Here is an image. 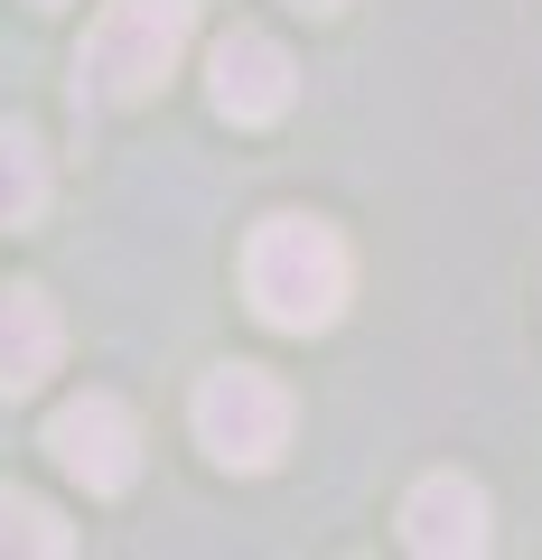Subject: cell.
Wrapping results in <instances>:
<instances>
[{
	"label": "cell",
	"mask_w": 542,
	"mask_h": 560,
	"mask_svg": "<svg viewBox=\"0 0 542 560\" xmlns=\"http://www.w3.org/2000/svg\"><path fill=\"white\" fill-rule=\"evenodd\" d=\"M346 290H356V253L337 243V224L319 215H262L243 243V300L262 327L281 337H319L346 318Z\"/></svg>",
	"instance_id": "obj_1"
},
{
	"label": "cell",
	"mask_w": 542,
	"mask_h": 560,
	"mask_svg": "<svg viewBox=\"0 0 542 560\" xmlns=\"http://www.w3.org/2000/svg\"><path fill=\"white\" fill-rule=\"evenodd\" d=\"M187 38H197V0H103V20L76 47V113H113L141 103L178 75Z\"/></svg>",
	"instance_id": "obj_2"
},
{
	"label": "cell",
	"mask_w": 542,
	"mask_h": 560,
	"mask_svg": "<svg viewBox=\"0 0 542 560\" xmlns=\"http://www.w3.org/2000/svg\"><path fill=\"white\" fill-rule=\"evenodd\" d=\"M187 420H197V448L216 467L262 477V467H281L300 401H290L281 374H262V364H216V374L197 383V401H187Z\"/></svg>",
	"instance_id": "obj_3"
},
{
	"label": "cell",
	"mask_w": 542,
	"mask_h": 560,
	"mask_svg": "<svg viewBox=\"0 0 542 560\" xmlns=\"http://www.w3.org/2000/svg\"><path fill=\"white\" fill-rule=\"evenodd\" d=\"M47 458H57L84 495H131V477H141V420H131V401H122V393L57 401V420H47Z\"/></svg>",
	"instance_id": "obj_4"
},
{
	"label": "cell",
	"mask_w": 542,
	"mask_h": 560,
	"mask_svg": "<svg viewBox=\"0 0 542 560\" xmlns=\"http://www.w3.org/2000/svg\"><path fill=\"white\" fill-rule=\"evenodd\" d=\"M206 103H216L234 131H262V121H281L300 103V66L272 28H224L216 57H206Z\"/></svg>",
	"instance_id": "obj_5"
},
{
	"label": "cell",
	"mask_w": 542,
	"mask_h": 560,
	"mask_svg": "<svg viewBox=\"0 0 542 560\" xmlns=\"http://www.w3.org/2000/svg\"><path fill=\"white\" fill-rule=\"evenodd\" d=\"M66 355V318L38 280H0V401L38 393Z\"/></svg>",
	"instance_id": "obj_6"
},
{
	"label": "cell",
	"mask_w": 542,
	"mask_h": 560,
	"mask_svg": "<svg viewBox=\"0 0 542 560\" xmlns=\"http://www.w3.org/2000/svg\"><path fill=\"white\" fill-rule=\"evenodd\" d=\"M402 541H412L422 560H477L486 551V495L459 477V467L422 477L412 495H402Z\"/></svg>",
	"instance_id": "obj_7"
},
{
	"label": "cell",
	"mask_w": 542,
	"mask_h": 560,
	"mask_svg": "<svg viewBox=\"0 0 542 560\" xmlns=\"http://www.w3.org/2000/svg\"><path fill=\"white\" fill-rule=\"evenodd\" d=\"M47 215V150L28 121H0V234H28Z\"/></svg>",
	"instance_id": "obj_8"
},
{
	"label": "cell",
	"mask_w": 542,
	"mask_h": 560,
	"mask_svg": "<svg viewBox=\"0 0 542 560\" xmlns=\"http://www.w3.org/2000/svg\"><path fill=\"white\" fill-rule=\"evenodd\" d=\"M0 551L66 560V551H76V533L57 523V504H38V495H10V486H0Z\"/></svg>",
	"instance_id": "obj_9"
},
{
	"label": "cell",
	"mask_w": 542,
	"mask_h": 560,
	"mask_svg": "<svg viewBox=\"0 0 542 560\" xmlns=\"http://www.w3.org/2000/svg\"><path fill=\"white\" fill-rule=\"evenodd\" d=\"M290 10H309V20H327V10H346V0H290Z\"/></svg>",
	"instance_id": "obj_10"
},
{
	"label": "cell",
	"mask_w": 542,
	"mask_h": 560,
	"mask_svg": "<svg viewBox=\"0 0 542 560\" xmlns=\"http://www.w3.org/2000/svg\"><path fill=\"white\" fill-rule=\"evenodd\" d=\"M38 10H66V0H38Z\"/></svg>",
	"instance_id": "obj_11"
}]
</instances>
